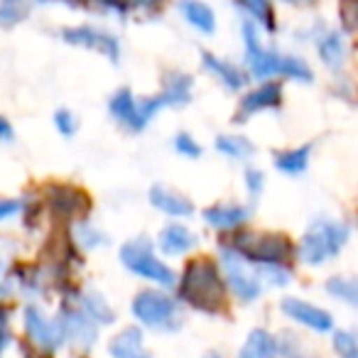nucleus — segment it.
<instances>
[{"mask_svg": "<svg viewBox=\"0 0 358 358\" xmlns=\"http://www.w3.org/2000/svg\"><path fill=\"white\" fill-rule=\"evenodd\" d=\"M199 245V236L185 224H169L157 234V250H162L164 255H187L192 248Z\"/></svg>", "mask_w": 358, "mask_h": 358, "instance_id": "obj_15", "label": "nucleus"}, {"mask_svg": "<svg viewBox=\"0 0 358 358\" xmlns=\"http://www.w3.org/2000/svg\"><path fill=\"white\" fill-rule=\"evenodd\" d=\"M275 338H278V358H314L304 348L302 338H297L292 331H282Z\"/></svg>", "mask_w": 358, "mask_h": 358, "instance_id": "obj_29", "label": "nucleus"}, {"mask_svg": "<svg viewBox=\"0 0 358 358\" xmlns=\"http://www.w3.org/2000/svg\"><path fill=\"white\" fill-rule=\"evenodd\" d=\"M113 358H152L150 353H145L143 348H138V351H130V353H123V356H113Z\"/></svg>", "mask_w": 358, "mask_h": 358, "instance_id": "obj_41", "label": "nucleus"}, {"mask_svg": "<svg viewBox=\"0 0 358 358\" xmlns=\"http://www.w3.org/2000/svg\"><path fill=\"white\" fill-rule=\"evenodd\" d=\"M143 348V331L138 327H128L123 331H118L108 343V353L110 358L113 356H123V353H130V351H138Z\"/></svg>", "mask_w": 358, "mask_h": 358, "instance_id": "obj_27", "label": "nucleus"}, {"mask_svg": "<svg viewBox=\"0 0 358 358\" xmlns=\"http://www.w3.org/2000/svg\"><path fill=\"white\" fill-rule=\"evenodd\" d=\"M243 13H248L258 25H263L268 32H275V10L270 0H234Z\"/></svg>", "mask_w": 358, "mask_h": 358, "instance_id": "obj_25", "label": "nucleus"}, {"mask_svg": "<svg viewBox=\"0 0 358 358\" xmlns=\"http://www.w3.org/2000/svg\"><path fill=\"white\" fill-rule=\"evenodd\" d=\"M79 307L84 309L96 324H113L115 322V309L110 307L108 299H106L101 292H96V289H89V292L81 294Z\"/></svg>", "mask_w": 358, "mask_h": 358, "instance_id": "obj_24", "label": "nucleus"}, {"mask_svg": "<svg viewBox=\"0 0 358 358\" xmlns=\"http://www.w3.org/2000/svg\"><path fill=\"white\" fill-rule=\"evenodd\" d=\"M343 22H346V30H353V0L343 3Z\"/></svg>", "mask_w": 358, "mask_h": 358, "instance_id": "obj_40", "label": "nucleus"}, {"mask_svg": "<svg viewBox=\"0 0 358 358\" xmlns=\"http://www.w3.org/2000/svg\"><path fill=\"white\" fill-rule=\"evenodd\" d=\"M204 358H221V353H216V351H209V353H206Z\"/></svg>", "mask_w": 358, "mask_h": 358, "instance_id": "obj_44", "label": "nucleus"}, {"mask_svg": "<svg viewBox=\"0 0 358 358\" xmlns=\"http://www.w3.org/2000/svg\"><path fill=\"white\" fill-rule=\"evenodd\" d=\"M192 86H194V79L185 71H169L164 76V89L159 94L164 106L169 108H185L192 101Z\"/></svg>", "mask_w": 358, "mask_h": 358, "instance_id": "obj_18", "label": "nucleus"}, {"mask_svg": "<svg viewBox=\"0 0 358 358\" xmlns=\"http://www.w3.org/2000/svg\"><path fill=\"white\" fill-rule=\"evenodd\" d=\"M243 42H245V64H248L250 76L255 79H270V76H285V79L312 84L314 74L309 64L299 57L280 55L260 42L258 27L245 22L243 25Z\"/></svg>", "mask_w": 358, "mask_h": 358, "instance_id": "obj_1", "label": "nucleus"}, {"mask_svg": "<svg viewBox=\"0 0 358 358\" xmlns=\"http://www.w3.org/2000/svg\"><path fill=\"white\" fill-rule=\"evenodd\" d=\"M128 6L133 8V10L143 13V15H157V13L162 10L164 0H128Z\"/></svg>", "mask_w": 358, "mask_h": 358, "instance_id": "obj_36", "label": "nucleus"}, {"mask_svg": "<svg viewBox=\"0 0 358 358\" xmlns=\"http://www.w3.org/2000/svg\"><path fill=\"white\" fill-rule=\"evenodd\" d=\"M10 294H13V285L10 282H3V280H0V299L10 297Z\"/></svg>", "mask_w": 358, "mask_h": 358, "instance_id": "obj_43", "label": "nucleus"}, {"mask_svg": "<svg viewBox=\"0 0 358 358\" xmlns=\"http://www.w3.org/2000/svg\"><path fill=\"white\" fill-rule=\"evenodd\" d=\"M236 253L243 255L253 265H289L294 248L282 234H238L236 236Z\"/></svg>", "mask_w": 358, "mask_h": 358, "instance_id": "obj_6", "label": "nucleus"}, {"mask_svg": "<svg viewBox=\"0 0 358 358\" xmlns=\"http://www.w3.org/2000/svg\"><path fill=\"white\" fill-rule=\"evenodd\" d=\"M130 309L143 327L155 329V331H177V329H182L179 302L162 289H140L133 297Z\"/></svg>", "mask_w": 358, "mask_h": 358, "instance_id": "obj_4", "label": "nucleus"}, {"mask_svg": "<svg viewBox=\"0 0 358 358\" xmlns=\"http://www.w3.org/2000/svg\"><path fill=\"white\" fill-rule=\"evenodd\" d=\"M22 324H25V331H27V336H30V341L35 343L40 351L52 353L59 346H64L55 322H50L37 304H27L25 312H22Z\"/></svg>", "mask_w": 358, "mask_h": 358, "instance_id": "obj_12", "label": "nucleus"}, {"mask_svg": "<svg viewBox=\"0 0 358 358\" xmlns=\"http://www.w3.org/2000/svg\"><path fill=\"white\" fill-rule=\"evenodd\" d=\"M317 52L327 69L338 71L346 64V42L338 32H324L317 40Z\"/></svg>", "mask_w": 358, "mask_h": 358, "instance_id": "obj_21", "label": "nucleus"}, {"mask_svg": "<svg viewBox=\"0 0 358 358\" xmlns=\"http://www.w3.org/2000/svg\"><path fill=\"white\" fill-rule=\"evenodd\" d=\"M10 343V334H8V312L6 307H0V353L6 351Z\"/></svg>", "mask_w": 358, "mask_h": 358, "instance_id": "obj_38", "label": "nucleus"}, {"mask_svg": "<svg viewBox=\"0 0 358 358\" xmlns=\"http://www.w3.org/2000/svg\"><path fill=\"white\" fill-rule=\"evenodd\" d=\"M221 270H224V282H229L231 292L243 304L255 302L265 292V282L260 280L258 268L234 248L221 250Z\"/></svg>", "mask_w": 358, "mask_h": 358, "instance_id": "obj_8", "label": "nucleus"}, {"mask_svg": "<svg viewBox=\"0 0 358 358\" xmlns=\"http://www.w3.org/2000/svg\"><path fill=\"white\" fill-rule=\"evenodd\" d=\"M62 40L69 42L74 47H84V50H94L99 55L108 57L110 62L120 59V42L115 40L110 32L96 30L91 25H76V27H66L62 30Z\"/></svg>", "mask_w": 358, "mask_h": 358, "instance_id": "obj_10", "label": "nucleus"}, {"mask_svg": "<svg viewBox=\"0 0 358 358\" xmlns=\"http://www.w3.org/2000/svg\"><path fill=\"white\" fill-rule=\"evenodd\" d=\"M62 343H76L79 348H91L99 338L96 322L81 307H64L55 319Z\"/></svg>", "mask_w": 358, "mask_h": 358, "instance_id": "obj_9", "label": "nucleus"}, {"mask_svg": "<svg viewBox=\"0 0 358 358\" xmlns=\"http://www.w3.org/2000/svg\"><path fill=\"white\" fill-rule=\"evenodd\" d=\"M309 157H312V143L299 145V148H289V150H280L275 152V167L280 172L289 174V177H297V174H304L309 167Z\"/></svg>", "mask_w": 358, "mask_h": 358, "instance_id": "obj_22", "label": "nucleus"}, {"mask_svg": "<svg viewBox=\"0 0 358 358\" xmlns=\"http://www.w3.org/2000/svg\"><path fill=\"white\" fill-rule=\"evenodd\" d=\"M22 211V201L17 199H0V221L13 219Z\"/></svg>", "mask_w": 358, "mask_h": 358, "instance_id": "obj_37", "label": "nucleus"}, {"mask_svg": "<svg viewBox=\"0 0 358 358\" xmlns=\"http://www.w3.org/2000/svg\"><path fill=\"white\" fill-rule=\"evenodd\" d=\"M280 309L287 319L297 322L299 327H307L317 334H327L334 329V317L327 309L317 307V304L307 302V299H294V297H285L280 302Z\"/></svg>", "mask_w": 358, "mask_h": 358, "instance_id": "obj_11", "label": "nucleus"}, {"mask_svg": "<svg viewBox=\"0 0 358 358\" xmlns=\"http://www.w3.org/2000/svg\"><path fill=\"white\" fill-rule=\"evenodd\" d=\"M327 292L331 294V297L341 299V302L351 304V307H356V302H358L356 280H351V278H331L327 282Z\"/></svg>", "mask_w": 358, "mask_h": 358, "instance_id": "obj_30", "label": "nucleus"}, {"mask_svg": "<svg viewBox=\"0 0 358 358\" xmlns=\"http://www.w3.org/2000/svg\"><path fill=\"white\" fill-rule=\"evenodd\" d=\"M15 138V130H13L10 120L6 115H0V143H10Z\"/></svg>", "mask_w": 358, "mask_h": 358, "instance_id": "obj_39", "label": "nucleus"}, {"mask_svg": "<svg viewBox=\"0 0 358 358\" xmlns=\"http://www.w3.org/2000/svg\"><path fill=\"white\" fill-rule=\"evenodd\" d=\"M164 108L159 96H148V99H135L130 89H118L108 101V110L120 128L130 133H143L150 125V120Z\"/></svg>", "mask_w": 358, "mask_h": 358, "instance_id": "obj_7", "label": "nucleus"}, {"mask_svg": "<svg viewBox=\"0 0 358 358\" xmlns=\"http://www.w3.org/2000/svg\"><path fill=\"white\" fill-rule=\"evenodd\" d=\"M55 125H57V133L64 135V138H71V135L76 133V128H79V123H76V115L71 113L69 108H59L55 113Z\"/></svg>", "mask_w": 358, "mask_h": 358, "instance_id": "obj_34", "label": "nucleus"}, {"mask_svg": "<svg viewBox=\"0 0 358 358\" xmlns=\"http://www.w3.org/2000/svg\"><path fill=\"white\" fill-rule=\"evenodd\" d=\"M253 209L250 206H243V204H214L204 211V221L206 226L216 231H236L250 219Z\"/></svg>", "mask_w": 358, "mask_h": 358, "instance_id": "obj_16", "label": "nucleus"}, {"mask_svg": "<svg viewBox=\"0 0 358 358\" xmlns=\"http://www.w3.org/2000/svg\"><path fill=\"white\" fill-rule=\"evenodd\" d=\"M174 150H177L182 157H189V159L201 157V152H204V148H201V145L196 143L194 135H189V133H177V135H174Z\"/></svg>", "mask_w": 358, "mask_h": 358, "instance_id": "obj_33", "label": "nucleus"}, {"mask_svg": "<svg viewBox=\"0 0 358 358\" xmlns=\"http://www.w3.org/2000/svg\"><path fill=\"white\" fill-rule=\"evenodd\" d=\"M6 273V258H0V275Z\"/></svg>", "mask_w": 358, "mask_h": 358, "instance_id": "obj_45", "label": "nucleus"}, {"mask_svg": "<svg viewBox=\"0 0 358 358\" xmlns=\"http://www.w3.org/2000/svg\"><path fill=\"white\" fill-rule=\"evenodd\" d=\"M177 8H179V13H182V17H185L194 30L204 32V35H214L216 15L206 3H201V0H179Z\"/></svg>", "mask_w": 358, "mask_h": 358, "instance_id": "obj_19", "label": "nucleus"}, {"mask_svg": "<svg viewBox=\"0 0 358 358\" xmlns=\"http://www.w3.org/2000/svg\"><path fill=\"white\" fill-rule=\"evenodd\" d=\"M214 145L221 155H226L231 159H238V162H245V159H250L255 155V145L245 135H231V133L219 135L214 140Z\"/></svg>", "mask_w": 358, "mask_h": 358, "instance_id": "obj_23", "label": "nucleus"}, {"mask_svg": "<svg viewBox=\"0 0 358 358\" xmlns=\"http://www.w3.org/2000/svg\"><path fill=\"white\" fill-rule=\"evenodd\" d=\"M334 351L338 358H358V346H356V336L351 331H334V341H331Z\"/></svg>", "mask_w": 358, "mask_h": 358, "instance_id": "obj_32", "label": "nucleus"}, {"mask_svg": "<svg viewBox=\"0 0 358 358\" xmlns=\"http://www.w3.org/2000/svg\"><path fill=\"white\" fill-rule=\"evenodd\" d=\"M282 3H287V6H297V8H309V6H314L317 0H282Z\"/></svg>", "mask_w": 358, "mask_h": 358, "instance_id": "obj_42", "label": "nucleus"}, {"mask_svg": "<svg viewBox=\"0 0 358 358\" xmlns=\"http://www.w3.org/2000/svg\"><path fill=\"white\" fill-rule=\"evenodd\" d=\"M238 358H278V338L268 329H253L245 336Z\"/></svg>", "mask_w": 358, "mask_h": 358, "instance_id": "obj_20", "label": "nucleus"}, {"mask_svg": "<svg viewBox=\"0 0 358 358\" xmlns=\"http://www.w3.org/2000/svg\"><path fill=\"white\" fill-rule=\"evenodd\" d=\"M74 241L84 250H94V248H99V245H106V234L96 229V226H91L89 221H81L74 229Z\"/></svg>", "mask_w": 358, "mask_h": 358, "instance_id": "obj_31", "label": "nucleus"}, {"mask_svg": "<svg viewBox=\"0 0 358 358\" xmlns=\"http://www.w3.org/2000/svg\"><path fill=\"white\" fill-rule=\"evenodd\" d=\"M243 177H245V189H248V194L253 196V199L263 194V189H265V174L260 172L258 167H248Z\"/></svg>", "mask_w": 358, "mask_h": 358, "instance_id": "obj_35", "label": "nucleus"}, {"mask_svg": "<svg viewBox=\"0 0 358 358\" xmlns=\"http://www.w3.org/2000/svg\"><path fill=\"white\" fill-rule=\"evenodd\" d=\"M201 64H204V69L209 71V74H214L229 91H241L248 84V76H245V71L241 69V66L231 64V62L221 59V57L211 55V52L201 55Z\"/></svg>", "mask_w": 358, "mask_h": 358, "instance_id": "obj_17", "label": "nucleus"}, {"mask_svg": "<svg viewBox=\"0 0 358 358\" xmlns=\"http://www.w3.org/2000/svg\"><path fill=\"white\" fill-rule=\"evenodd\" d=\"M179 299L204 314H221L226 304L221 270L206 258L189 260L179 282Z\"/></svg>", "mask_w": 358, "mask_h": 358, "instance_id": "obj_2", "label": "nucleus"}, {"mask_svg": "<svg viewBox=\"0 0 358 358\" xmlns=\"http://www.w3.org/2000/svg\"><path fill=\"white\" fill-rule=\"evenodd\" d=\"M348 238H351L348 224L334 219H314L299 241L297 255L302 258V263L312 265V268L327 265L346 248Z\"/></svg>", "mask_w": 358, "mask_h": 358, "instance_id": "obj_3", "label": "nucleus"}, {"mask_svg": "<svg viewBox=\"0 0 358 358\" xmlns=\"http://www.w3.org/2000/svg\"><path fill=\"white\" fill-rule=\"evenodd\" d=\"M52 204H55L59 211H64V216L79 214V211L86 209V194H81V192L74 189V187H57Z\"/></svg>", "mask_w": 358, "mask_h": 358, "instance_id": "obj_26", "label": "nucleus"}, {"mask_svg": "<svg viewBox=\"0 0 358 358\" xmlns=\"http://www.w3.org/2000/svg\"><path fill=\"white\" fill-rule=\"evenodd\" d=\"M30 0H0V27H15L30 15Z\"/></svg>", "mask_w": 358, "mask_h": 358, "instance_id": "obj_28", "label": "nucleus"}, {"mask_svg": "<svg viewBox=\"0 0 358 358\" xmlns=\"http://www.w3.org/2000/svg\"><path fill=\"white\" fill-rule=\"evenodd\" d=\"M148 199L155 209L162 211V214H167V216H172V219H189V216L194 214V204H192L189 196L179 194V192L169 189V187H164V185L150 187Z\"/></svg>", "mask_w": 358, "mask_h": 358, "instance_id": "obj_14", "label": "nucleus"}, {"mask_svg": "<svg viewBox=\"0 0 358 358\" xmlns=\"http://www.w3.org/2000/svg\"><path fill=\"white\" fill-rule=\"evenodd\" d=\"M120 263L123 268H128L133 275L155 282L159 287H174L177 285V275L169 265H164L162 260L155 255V245L148 238H133L128 243L120 245Z\"/></svg>", "mask_w": 358, "mask_h": 358, "instance_id": "obj_5", "label": "nucleus"}, {"mask_svg": "<svg viewBox=\"0 0 358 358\" xmlns=\"http://www.w3.org/2000/svg\"><path fill=\"white\" fill-rule=\"evenodd\" d=\"M282 106V86L278 81H265L258 89L248 91V94L241 99L238 103V113H236V120H248L253 118L255 113H263V110H275Z\"/></svg>", "mask_w": 358, "mask_h": 358, "instance_id": "obj_13", "label": "nucleus"}]
</instances>
